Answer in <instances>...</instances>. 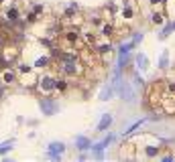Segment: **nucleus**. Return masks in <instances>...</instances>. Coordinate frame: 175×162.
<instances>
[{
	"label": "nucleus",
	"mask_w": 175,
	"mask_h": 162,
	"mask_svg": "<svg viewBox=\"0 0 175 162\" xmlns=\"http://www.w3.org/2000/svg\"><path fill=\"white\" fill-rule=\"evenodd\" d=\"M61 71H63L65 75H79V73H81V65L77 63V59L63 61V65H61Z\"/></svg>",
	"instance_id": "1"
},
{
	"label": "nucleus",
	"mask_w": 175,
	"mask_h": 162,
	"mask_svg": "<svg viewBox=\"0 0 175 162\" xmlns=\"http://www.w3.org/2000/svg\"><path fill=\"white\" fill-rule=\"evenodd\" d=\"M39 89L45 91V93L53 91V89H55V77H53V75H43V77L39 79Z\"/></svg>",
	"instance_id": "2"
},
{
	"label": "nucleus",
	"mask_w": 175,
	"mask_h": 162,
	"mask_svg": "<svg viewBox=\"0 0 175 162\" xmlns=\"http://www.w3.org/2000/svg\"><path fill=\"white\" fill-rule=\"evenodd\" d=\"M41 109H43V113L45 115H53L55 113V109H57V105H55V101L53 99H41Z\"/></svg>",
	"instance_id": "3"
},
{
	"label": "nucleus",
	"mask_w": 175,
	"mask_h": 162,
	"mask_svg": "<svg viewBox=\"0 0 175 162\" xmlns=\"http://www.w3.org/2000/svg\"><path fill=\"white\" fill-rule=\"evenodd\" d=\"M63 148H65V146H63L61 142H59V144H57V142H53V144L49 146V154H51L53 158H59V154L63 152Z\"/></svg>",
	"instance_id": "4"
},
{
	"label": "nucleus",
	"mask_w": 175,
	"mask_h": 162,
	"mask_svg": "<svg viewBox=\"0 0 175 162\" xmlns=\"http://www.w3.org/2000/svg\"><path fill=\"white\" fill-rule=\"evenodd\" d=\"M75 144H77L79 150H88V148H90V140L83 138V136H77V138H75Z\"/></svg>",
	"instance_id": "5"
},
{
	"label": "nucleus",
	"mask_w": 175,
	"mask_h": 162,
	"mask_svg": "<svg viewBox=\"0 0 175 162\" xmlns=\"http://www.w3.org/2000/svg\"><path fill=\"white\" fill-rule=\"evenodd\" d=\"M100 35H102L104 39H108V37H114V27H112V25H104V27L100 29Z\"/></svg>",
	"instance_id": "6"
},
{
	"label": "nucleus",
	"mask_w": 175,
	"mask_h": 162,
	"mask_svg": "<svg viewBox=\"0 0 175 162\" xmlns=\"http://www.w3.org/2000/svg\"><path fill=\"white\" fill-rule=\"evenodd\" d=\"M112 124V115H104V118H102V122H100V126H98V130H104V128H108V126H110Z\"/></svg>",
	"instance_id": "7"
},
{
	"label": "nucleus",
	"mask_w": 175,
	"mask_h": 162,
	"mask_svg": "<svg viewBox=\"0 0 175 162\" xmlns=\"http://www.w3.org/2000/svg\"><path fill=\"white\" fill-rule=\"evenodd\" d=\"M45 65H49V59H47V57H39L37 63H35V67H41V69L45 67Z\"/></svg>",
	"instance_id": "8"
},
{
	"label": "nucleus",
	"mask_w": 175,
	"mask_h": 162,
	"mask_svg": "<svg viewBox=\"0 0 175 162\" xmlns=\"http://www.w3.org/2000/svg\"><path fill=\"white\" fill-rule=\"evenodd\" d=\"M139 65H143V69H147V59L145 57H139Z\"/></svg>",
	"instance_id": "9"
}]
</instances>
